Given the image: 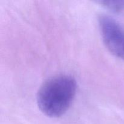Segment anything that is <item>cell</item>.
<instances>
[{
  "label": "cell",
  "mask_w": 124,
  "mask_h": 124,
  "mask_svg": "<svg viewBox=\"0 0 124 124\" xmlns=\"http://www.w3.org/2000/svg\"><path fill=\"white\" fill-rule=\"evenodd\" d=\"M76 87L75 79L69 75H59L48 80L38 93L37 103L40 110L49 117L63 115L72 103Z\"/></svg>",
  "instance_id": "6da1fadb"
},
{
  "label": "cell",
  "mask_w": 124,
  "mask_h": 124,
  "mask_svg": "<svg viewBox=\"0 0 124 124\" xmlns=\"http://www.w3.org/2000/svg\"><path fill=\"white\" fill-rule=\"evenodd\" d=\"M99 25L104 44L116 56L124 59V30L111 17L101 15Z\"/></svg>",
  "instance_id": "7a4b0ae2"
},
{
  "label": "cell",
  "mask_w": 124,
  "mask_h": 124,
  "mask_svg": "<svg viewBox=\"0 0 124 124\" xmlns=\"http://www.w3.org/2000/svg\"><path fill=\"white\" fill-rule=\"evenodd\" d=\"M101 4L107 8L115 12H121L124 10V1H100Z\"/></svg>",
  "instance_id": "3957f363"
}]
</instances>
